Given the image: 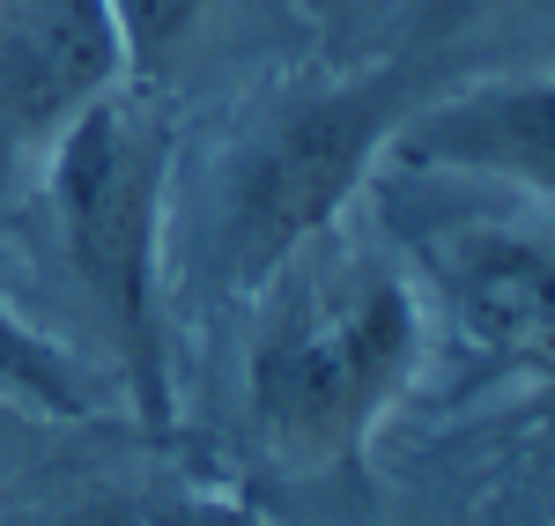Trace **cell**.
Segmentation results:
<instances>
[{"mask_svg":"<svg viewBox=\"0 0 555 526\" xmlns=\"http://www.w3.org/2000/svg\"><path fill=\"white\" fill-rule=\"evenodd\" d=\"M423 82L400 60H363L311 82L267 89L230 127L222 156L193 193L185 260L208 297H267L282 267L341 230L348 201L378 171L400 112Z\"/></svg>","mask_w":555,"mask_h":526,"instance_id":"6da1fadb","label":"cell"},{"mask_svg":"<svg viewBox=\"0 0 555 526\" xmlns=\"http://www.w3.org/2000/svg\"><path fill=\"white\" fill-rule=\"evenodd\" d=\"M178 127L171 97L156 89H104L44 149V208L60 253L82 282L89 311L104 319L112 363L127 379V408L149 438L171 431V326H164V238H171Z\"/></svg>","mask_w":555,"mask_h":526,"instance_id":"7a4b0ae2","label":"cell"},{"mask_svg":"<svg viewBox=\"0 0 555 526\" xmlns=\"http://www.w3.org/2000/svg\"><path fill=\"white\" fill-rule=\"evenodd\" d=\"M267 290L274 311L245 363L259 438L289 467H348L423 363V297L385 260L341 253L334 230Z\"/></svg>","mask_w":555,"mask_h":526,"instance_id":"3957f363","label":"cell"},{"mask_svg":"<svg viewBox=\"0 0 555 526\" xmlns=\"http://www.w3.org/2000/svg\"><path fill=\"white\" fill-rule=\"evenodd\" d=\"M127 82L112 0H0V141L38 156L60 127Z\"/></svg>","mask_w":555,"mask_h":526,"instance_id":"277c9868","label":"cell"},{"mask_svg":"<svg viewBox=\"0 0 555 526\" xmlns=\"http://www.w3.org/2000/svg\"><path fill=\"white\" fill-rule=\"evenodd\" d=\"M385 156L400 171L496 178L555 201V75H489L444 97H415Z\"/></svg>","mask_w":555,"mask_h":526,"instance_id":"5b68a950","label":"cell"},{"mask_svg":"<svg viewBox=\"0 0 555 526\" xmlns=\"http://www.w3.org/2000/svg\"><path fill=\"white\" fill-rule=\"evenodd\" d=\"M437 305L504 363L555 379V245L512 222H452L415 238Z\"/></svg>","mask_w":555,"mask_h":526,"instance_id":"8992f818","label":"cell"},{"mask_svg":"<svg viewBox=\"0 0 555 526\" xmlns=\"http://www.w3.org/2000/svg\"><path fill=\"white\" fill-rule=\"evenodd\" d=\"M0 408H23L38 423H82L104 431L119 394L89 371L67 342H52L44 326H30L23 311L0 297Z\"/></svg>","mask_w":555,"mask_h":526,"instance_id":"52a82bcc","label":"cell"},{"mask_svg":"<svg viewBox=\"0 0 555 526\" xmlns=\"http://www.w3.org/2000/svg\"><path fill=\"white\" fill-rule=\"evenodd\" d=\"M119 44H127V82L171 97L201 60L222 52L230 23L253 15V0H112Z\"/></svg>","mask_w":555,"mask_h":526,"instance_id":"ba28073f","label":"cell"},{"mask_svg":"<svg viewBox=\"0 0 555 526\" xmlns=\"http://www.w3.org/2000/svg\"><path fill=\"white\" fill-rule=\"evenodd\" d=\"M156 483H141L112 460H75V467H52L38 483L8 489L0 497V526H141Z\"/></svg>","mask_w":555,"mask_h":526,"instance_id":"9c48e42d","label":"cell"},{"mask_svg":"<svg viewBox=\"0 0 555 526\" xmlns=\"http://www.w3.org/2000/svg\"><path fill=\"white\" fill-rule=\"evenodd\" d=\"M518 8H533V0H408L392 15V30H385L378 60H400L415 82H429L444 60H460L467 44H481L496 23H512Z\"/></svg>","mask_w":555,"mask_h":526,"instance_id":"30bf717a","label":"cell"},{"mask_svg":"<svg viewBox=\"0 0 555 526\" xmlns=\"http://www.w3.org/2000/svg\"><path fill=\"white\" fill-rule=\"evenodd\" d=\"M297 8H304V23L319 30V52L334 67H363V60H378L385 30H392V15L408 0H297Z\"/></svg>","mask_w":555,"mask_h":526,"instance_id":"8fae6325","label":"cell"},{"mask_svg":"<svg viewBox=\"0 0 555 526\" xmlns=\"http://www.w3.org/2000/svg\"><path fill=\"white\" fill-rule=\"evenodd\" d=\"M141 526H267L253 504L237 497H208V489H156Z\"/></svg>","mask_w":555,"mask_h":526,"instance_id":"7c38bea8","label":"cell"},{"mask_svg":"<svg viewBox=\"0 0 555 526\" xmlns=\"http://www.w3.org/2000/svg\"><path fill=\"white\" fill-rule=\"evenodd\" d=\"M0 282H8V253H0Z\"/></svg>","mask_w":555,"mask_h":526,"instance_id":"4fadbf2b","label":"cell"}]
</instances>
